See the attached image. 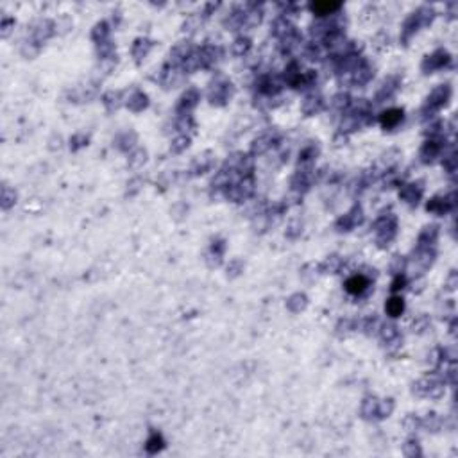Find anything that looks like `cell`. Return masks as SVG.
Here are the masks:
<instances>
[{
	"label": "cell",
	"mask_w": 458,
	"mask_h": 458,
	"mask_svg": "<svg viewBox=\"0 0 458 458\" xmlns=\"http://www.w3.org/2000/svg\"><path fill=\"white\" fill-rule=\"evenodd\" d=\"M376 231H378V242H381V245H385V242L389 244L394 234H396V220L394 217H383L376 222Z\"/></svg>",
	"instance_id": "7a4b0ae2"
},
{
	"label": "cell",
	"mask_w": 458,
	"mask_h": 458,
	"mask_svg": "<svg viewBox=\"0 0 458 458\" xmlns=\"http://www.w3.org/2000/svg\"><path fill=\"white\" fill-rule=\"evenodd\" d=\"M453 195H449L448 199H433L432 203H428V209L430 211H435V213L442 215L446 213V211H449V209L453 208Z\"/></svg>",
	"instance_id": "ba28073f"
},
{
	"label": "cell",
	"mask_w": 458,
	"mask_h": 458,
	"mask_svg": "<svg viewBox=\"0 0 458 458\" xmlns=\"http://www.w3.org/2000/svg\"><path fill=\"white\" fill-rule=\"evenodd\" d=\"M449 61H451V57H449V54L446 50H437L435 54L426 57V61L422 63V70L426 73L433 72V70H438V68L449 65Z\"/></svg>",
	"instance_id": "277c9868"
},
{
	"label": "cell",
	"mask_w": 458,
	"mask_h": 458,
	"mask_svg": "<svg viewBox=\"0 0 458 458\" xmlns=\"http://www.w3.org/2000/svg\"><path fill=\"white\" fill-rule=\"evenodd\" d=\"M249 47H251L249 40H244V38H240V40H236V42H234V52H236V54L247 52V50H249Z\"/></svg>",
	"instance_id": "ffe728a7"
},
{
	"label": "cell",
	"mask_w": 458,
	"mask_h": 458,
	"mask_svg": "<svg viewBox=\"0 0 458 458\" xmlns=\"http://www.w3.org/2000/svg\"><path fill=\"white\" fill-rule=\"evenodd\" d=\"M449 97H451V88H449L448 84H444V86L437 88L432 95H430L428 104H426V110H430V111L440 110L442 106H446V102L449 100Z\"/></svg>",
	"instance_id": "3957f363"
},
{
	"label": "cell",
	"mask_w": 458,
	"mask_h": 458,
	"mask_svg": "<svg viewBox=\"0 0 458 458\" xmlns=\"http://www.w3.org/2000/svg\"><path fill=\"white\" fill-rule=\"evenodd\" d=\"M422 195V190L417 184H406L403 190H401V197L405 199L408 204H417L419 199Z\"/></svg>",
	"instance_id": "30bf717a"
},
{
	"label": "cell",
	"mask_w": 458,
	"mask_h": 458,
	"mask_svg": "<svg viewBox=\"0 0 458 458\" xmlns=\"http://www.w3.org/2000/svg\"><path fill=\"white\" fill-rule=\"evenodd\" d=\"M432 18H433V9H430V7H421L417 13H413L405 23V40H408L413 32L419 31V27L430 23Z\"/></svg>",
	"instance_id": "6da1fadb"
},
{
	"label": "cell",
	"mask_w": 458,
	"mask_h": 458,
	"mask_svg": "<svg viewBox=\"0 0 458 458\" xmlns=\"http://www.w3.org/2000/svg\"><path fill=\"white\" fill-rule=\"evenodd\" d=\"M197 104V92H193V90H190L184 97L181 99V104H179V111H190L193 108V106Z\"/></svg>",
	"instance_id": "9a60e30c"
},
{
	"label": "cell",
	"mask_w": 458,
	"mask_h": 458,
	"mask_svg": "<svg viewBox=\"0 0 458 458\" xmlns=\"http://www.w3.org/2000/svg\"><path fill=\"white\" fill-rule=\"evenodd\" d=\"M229 86L231 84H217L215 88H211V93H209L211 102H224V100H228Z\"/></svg>",
	"instance_id": "8fae6325"
},
{
	"label": "cell",
	"mask_w": 458,
	"mask_h": 458,
	"mask_svg": "<svg viewBox=\"0 0 458 458\" xmlns=\"http://www.w3.org/2000/svg\"><path fill=\"white\" fill-rule=\"evenodd\" d=\"M440 151H442V147H440V143L438 141H428L426 145L422 147L421 151V160L424 163H432L435 158H438V154H440Z\"/></svg>",
	"instance_id": "52a82bcc"
},
{
	"label": "cell",
	"mask_w": 458,
	"mask_h": 458,
	"mask_svg": "<svg viewBox=\"0 0 458 458\" xmlns=\"http://www.w3.org/2000/svg\"><path fill=\"white\" fill-rule=\"evenodd\" d=\"M360 222H362V209H360V206H354V209L351 213H347L344 219H340L339 228H342L340 231H349V229H353L354 226L360 224Z\"/></svg>",
	"instance_id": "8992f818"
},
{
	"label": "cell",
	"mask_w": 458,
	"mask_h": 458,
	"mask_svg": "<svg viewBox=\"0 0 458 458\" xmlns=\"http://www.w3.org/2000/svg\"><path fill=\"white\" fill-rule=\"evenodd\" d=\"M367 286H369V279L365 276H362V274H356V276L347 279L345 290H347L349 294H353V296H360V294H364V292L367 290Z\"/></svg>",
	"instance_id": "5b68a950"
},
{
	"label": "cell",
	"mask_w": 458,
	"mask_h": 458,
	"mask_svg": "<svg viewBox=\"0 0 458 458\" xmlns=\"http://www.w3.org/2000/svg\"><path fill=\"white\" fill-rule=\"evenodd\" d=\"M147 106V97L143 93H140V92H136L133 97H131V100H129V108H133L135 111H140V110H143Z\"/></svg>",
	"instance_id": "ac0fdd59"
},
{
	"label": "cell",
	"mask_w": 458,
	"mask_h": 458,
	"mask_svg": "<svg viewBox=\"0 0 458 458\" xmlns=\"http://www.w3.org/2000/svg\"><path fill=\"white\" fill-rule=\"evenodd\" d=\"M302 110L306 111V113H317V111L322 110V99L321 97H308L304 106H302Z\"/></svg>",
	"instance_id": "2e32d148"
},
{
	"label": "cell",
	"mask_w": 458,
	"mask_h": 458,
	"mask_svg": "<svg viewBox=\"0 0 458 458\" xmlns=\"http://www.w3.org/2000/svg\"><path fill=\"white\" fill-rule=\"evenodd\" d=\"M403 310H405V302H403L401 297H392L390 301L387 302V312H389V315H392V317L401 315Z\"/></svg>",
	"instance_id": "5bb4252c"
},
{
	"label": "cell",
	"mask_w": 458,
	"mask_h": 458,
	"mask_svg": "<svg viewBox=\"0 0 458 458\" xmlns=\"http://www.w3.org/2000/svg\"><path fill=\"white\" fill-rule=\"evenodd\" d=\"M380 120H381V125H383L385 129H392V127H396L401 120H403V110H389V111H385V113L381 114Z\"/></svg>",
	"instance_id": "9c48e42d"
},
{
	"label": "cell",
	"mask_w": 458,
	"mask_h": 458,
	"mask_svg": "<svg viewBox=\"0 0 458 458\" xmlns=\"http://www.w3.org/2000/svg\"><path fill=\"white\" fill-rule=\"evenodd\" d=\"M437 234H438V231L435 226L426 228L421 233V236H419V247H430V245H433V242L437 240Z\"/></svg>",
	"instance_id": "7c38bea8"
},
{
	"label": "cell",
	"mask_w": 458,
	"mask_h": 458,
	"mask_svg": "<svg viewBox=\"0 0 458 458\" xmlns=\"http://www.w3.org/2000/svg\"><path fill=\"white\" fill-rule=\"evenodd\" d=\"M163 438H161V435H158V433H152V437L147 440V451L149 453H158L160 449L163 448Z\"/></svg>",
	"instance_id": "e0dca14e"
},
{
	"label": "cell",
	"mask_w": 458,
	"mask_h": 458,
	"mask_svg": "<svg viewBox=\"0 0 458 458\" xmlns=\"http://www.w3.org/2000/svg\"><path fill=\"white\" fill-rule=\"evenodd\" d=\"M405 281H406L405 276H403V274H397L396 279H394V283H392V290H394V292L401 290V288L405 286Z\"/></svg>",
	"instance_id": "44dd1931"
},
{
	"label": "cell",
	"mask_w": 458,
	"mask_h": 458,
	"mask_svg": "<svg viewBox=\"0 0 458 458\" xmlns=\"http://www.w3.org/2000/svg\"><path fill=\"white\" fill-rule=\"evenodd\" d=\"M339 9H340V4H329V2H317V4H312V11L321 16L331 15L333 11H339Z\"/></svg>",
	"instance_id": "4fadbf2b"
},
{
	"label": "cell",
	"mask_w": 458,
	"mask_h": 458,
	"mask_svg": "<svg viewBox=\"0 0 458 458\" xmlns=\"http://www.w3.org/2000/svg\"><path fill=\"white\" fill-rule=\"evenodd\" d=\"M304 306H306V297L301 296V294L294 296L290 301H288V308H290V310H294V312H299V310H302Z\"/></svg>",
	"instance_id": "d6986e66"
}]
</instances>
